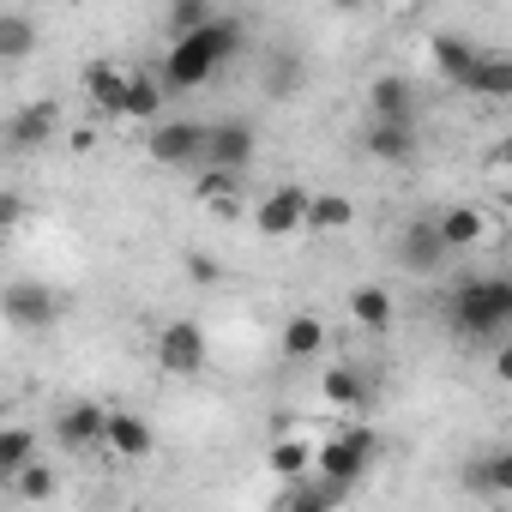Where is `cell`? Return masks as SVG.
Returning a JSON list of instances; mask_svg holds the SVG:
<instances>
[{"instance_id":"6da1fadb","label":"cell","mask_w":512,"mask_h":512,"mask_svg":"<svg viewBox=\"0 0 512 512\" xmlns=\"http://www.w3.org/2000/svg\"><path fill=\"white\" fill-rule=\"evenodd\" d=\"M241 43H247V25H241V19H229V13H211L199 31L169 37V55H163V67H157L163 91H169V97H187V91L211 85V79H217V67H229V61L241 55Z\"/></svg>"},{"instance_id":"7a4b0ae2","label":"cell","mask_w":512,"mask_h":512,"mask_svg":"<svg viewBox=\"0 0 512 512\" xmlns=\"http://www.w3.org/2000/svg\"><path fill=\"white\" fill-rule=\"evenodd\" d=\"M446 326L464 344H500L512 326V284L506 278H464L446 296Z\"/></svg>"},{"instance_id":"3957f363","label":"cell","mask_w":512,"mask_h":512,"mask_svg":"<svg viewBox=\"0 0 512 512\" xmlns=\"http://www.w3.org/2000/svg\"><path fill=\"white\" fill-rule=\"evenodd\" d=\"M380 458V434L374 428H344V434H332V440H320L314 446V476H326V482H338L344 494H356L362 482H368V464Z\"/></svg>"},{"instance_id":"277c9868","label":"cell","mask_w":512,"mask_h":512,"mask_svg":"<svg viewBox=\"0 0 512 512\" xmlns=\"http://www.w3.org/2000/svg\"><path fill=\"white\" fill-rule=\"evenodd\" d=\"M145 157H151L157 169H199V163H205V121H187V115L151 121Z\"/></svg>"},{"instance_id":"5b68a950","label":"cell","mask_w":512,"mask_h":512,"mask_svg":"<svg viewBox=\"0 0 512 512\" xmlns=\"http://www.w3.org/2000/svg\"><path fill=\"white\" fill-rule=\"evenodd\" d=\"M0 320H7L13 332H49V326L61 320V296H55L49 284L19 278V284L0 290Z\"/></svg>"},{"instance_id":"8992f818","label":"cell","mask_w":512,"mask_h":512,"mask_svg":"<svg viewBox=\"0 0 512 512\" xmlns=\"http://www.w3.org/2000/svg\"><path fill=\"white\" fill-rule=\"evenodd\" d=\"M253 151H260V133H253L247 115H223V121H205V163L199 169H247Z\"/></svg>"},{"instance_id":"52a82bcc","label":"cell","mask_w":512,"mask_h":512,"mask_svg":"<svg viewBox=\"0 0 512 512\" xmlns=\"http://www.w3.org/2000/svg\"><path fill=\"white\" fill-rule=\"evenodd\" d=\"M61 133V103L55 97H37V103H19L7 121H0V145H7V151H43L49 139Z\"/></svg>"},{"instance_id":"ba28073f","label":"cell","mask_w":512,"mask_h":512,"mask_svg":"<svg viewBox=\"0 0 512 512\" xmlns=\"http://www.w3.org/2000/svg\"><path fill=\"white\" fill-rule=\"evenodd\" d=\"M157 368L175 374V380L205 374V332H199L193 320H169V326L157 332Z\"/></svg>"},{"instance_id":"9c48e42d","label":"cell","mask_w":512,"mask_h":512,"mask_svg":"<svg viewBox=\"0 0 512 512\" xmlns=\"http://www.w3.org/2000/svg\"><path fill=\"white\" fill-rule=\"evenodd\" d=\"M398 260H404V272H416V278H434V272L452 260V247L440 241V223H434V217H410V223L398 229Z\"/></svg>"},{"instance_id":"30bf717a","label":"cell","mask_w":512,"mask_h":512,"mask_svg":"<svg viewBox=\"0 0 512 512\" xmlns=\"http://www.w3.org/2000/svg\"><path fill=\"white\" fill-rule=\"evenodd\" d=\"M302 211H308V187H272L260 205H253V229L260 235H272V241H290V235H302Z\"/></svg>"},{"instance_id":"8fae6325","label":"cell","mask_w":512,"mask_h":512,"mask_svg":"<svg viewBox=\"0 0 512 512\" xmlns=\"http://www.w3.org/2000/svg\"><path fill=\"white\" fill-rule=\"evenodd\" d=\"M362 151H368L374 163L404 169V163H416L422 133H416V121H368V127H362Z\"/></svg>"},{"instance_id":"7c38bea8","label":"cell","mask_w":512,"mask_h":512,"mask_svg":"<svg viewBox=\"0 0 512 512\" xmlns=\"http://www.w3.org/2000/svg\"><path fill=\"white\" fill-rule=\"evenodd\" d=\"M151 446H157V434H151V422L139 410H109L103 416V452L109 458L139 464V458H151Z\"/></svg>"},{"instance_id":"4fadbf2b","label":"cell","mask_w":512,"mask_h":512,"mask_svg":"<svg viewBox=\"0 0 512 512\" xmlns=\"http://www.w3.org/2000/svg\"><path fill=\"white\" fill-rule=\"evenodd\" d=\"M103 416H109V404L73 398V404L55 416V440H61L67 452H97V446H103Z\"/></svg>"},{"instance_id":"5bb4252c","label":"cell","mask_w":512,"mask_h":512,"mask_svg":"<svg viewBox=\"0 0 512 512\" xmlns=\"http://www.w3.org/2000/svg\"><path fill=\"white\" fill-rule=\"evenodd\" d=\"M416 79L404 73H374L368 79V121H416Z\"/></svg>"},{"instance_id":"9a60e30c","label":"cell","mask_w":512,"mask_h":512,"mask_svg":"<svg viewBox=\"0 0 512 512\" xmlns=\"http://www.w3.org/2000/svg\"><path fill=\"white\" fill-rule=\"evenodd\" d=\"M79 85H85V103H91L103 121H121V103H127V67H121V61H91V67L79 73Z\"/></svg>"},{"instance_id":"2e32d148","label":"cell","mask_w":512,"mask_h":512,"mask_svg":"<svg viewBox=\"0 0 512 512\" xmlns=\"http://www.w3.org/2000/svg\"><path fill=\"white\" fill-rule=\"evenodd\" d=\"M434 223H440V241H446L452 253H470V247H482V241H488V229H494L482 205H446Z\"/></svg>"},{"instance_id":"e0dca14e","label":"cell","mask_w":512,"mask_h":512,"mask_svg":"<svg viewBox=\"0 0 512 512\" xmlns=\"http://www.w3.org/2000/svg\"><path fill=\"white\" fill-rule=\"evenodd\" d=\"M458 91H470V97H482V103H506V97H512V55H476Z\"/></svg>"},{"instance_id":"ac0fdd59","label":"cell","mask_w":512,"mask_h":512,"mask_svg":"<svg viewBox=\"0 0 512 512\" xmlns=\"http://www.w3.org/2000/svg\"><path fill=\"white\" fill-rule=\"evenodd\" d=\"M163 109H169L163 79H157V73H127V103H121V121L151 127V121H163Z\"/></svg>"},{"instance_id":"d6986e66","label":"cell","mask_w":512,"mask_h":512,"mask_svg":"<svg viewBox=\"0 0 512 512\" xmlns=\"http://www.w3.org/2000/svg\"><path fill=\"white\" fill-rule=\"evenodd\" d=\"M278 350H284V362H320V350H326V320H320V314H290L284 332H278Z\"/></svg>"},{"instance_id":"ffe728a7","label":"cell","mask_w":512,"mask_h":512,"mask_svg":"<svg viewBox=\"0 0 512 512\" xmlns=\"http://www.w3.org/2000/svg\"><path fill=\"white\" fill-rule=\"evenodd\" d=\"M350 223H356V199H350V193H308L302 229H314V235H344Z\"/></svg>"},{"instance_id":"44dd1931","label":"cell","mask_w":512,"mask_h":512,"mask_svg":"<svg viewBox=\"0 0 512 512\" xmlns=\"http://www.w3.org/2000/svg\"><path fill=\"white\" fill-rule=\"evenodd\" d=\"M476 55H482V49L464 43V37H452V31H434V37H428V61H434V73H440L446 85H464V73H470Z\"/></svg>"},{"instance_id":"7402d4cb","label":"cell","mask_w":512,"mask_h":512,"mask_svg":"<svg viewBox=\"0 0 512 512\" xmlns=\"http://www.w3.org/2000/svg\"><path fill=\"white\" fill-rule=\"evenodd\" d=\"M368 380L356 374V368H320V404H332V410H368Z\"/></svg>"},{"instance_id":"603a6c76","label":"cell","mask_w":512,"mask_h":512,"mask_svg":"<svg viewBox=\"0 0 512 512\" xmlns=\"http://www.w3.org/2000/svg\"><path fill=\"white\" fill-rule=\"evenodd\" d=\"M37 55V25L31 13H0V67H19Z\"/></svg>"},{"instance_id":"cb8c5ba5","label":"cell","mask_w":512,"mask_h":512,"mask_svg":"<svg viewBox=\"0 0 512 512\" xmlns=\"http://www.w3.org/2000/svg\"><path fill=\"white\" fill-rule=\"evenodd\" d=\"M266 464H272L284 482H296V476L314 470V440H302V434H278V440L266 446Z\"/></svg>"},{"instance_id":"d4e9b609","label":"cell","mask_w":512,"mask_h":512,"mask_svg":"<svg viewBox=\"0 0 512 512\" xmlns=\"http://www.w3.org/2000/svg\"><path fill=\"white\" fill-rule=\"evenodd\" d=\"M199 205H211L223 217H241V175L235 169H205L199 175Z\"/></svg>"},{"instance_id":"484cf974","label":"cell","mask_w":512,"mask_h":512,"mask_svg":"<svg viewBox=\"0 0 512 512\" xmlns=\"http://www.w3.org/2000/svg\"><path fill=\"white\" fill-rule=\"evenodd\" d=\"M350 320L368 326V332H386L398 320V308H392V296L380 284H362V290H350Z\"/></svg>"},{"instance_id":"4316f807","label":"cell","mask_w":512,"mask_h":512,"mask_svg":"<svg viewBox=\"0 0 512 512\" xmlns=\"http://www.w3.org/2000/svg\"><path fill=\"white\" fill-rule=\"evenodd\" d=\"M464 476H470V488H482L488 500H512V452H488V458H476Z\"/></svg>"},{"instance_id":"83f0119b","label":"cell","mask_w":512,"mask_h":512,"mask_svg":"<svg viewBox=\"0 0 512 512\" xmlns=\"http://www.w3.org/2000/svg\"><path fill=\"white\" fill-rule=\"evenodd\" d=\"M25 458H37V428H25V422H7L0 428V482H7Z\"/></svg>"},{"instance_id":"f1b7e54d","label":"cell","mask_w":512,"mask_h":512,"mask_svg":"<svg viewBox=\"0 0 512 512\" xmlns=\"http://www.w3.org/2000/svg\"><path fill=\"white\" fill-rule=\"evenodd\" d=\"M7 488H13L19 500H49V494H55V464H43V458H25V464L7 476Z\"/></svg>"},{"instance_id":"f546056e","label":"cell","mask_w":512,"mask_h":512,"mask_svg":"<svg viewBox=\"0 0 512 512\" xmlns=\"http://www.w3.org/2000/svg\"><path fill=\"white\" fill-rule=\"evenodd\" d=\"M211 13H217L211 0H169V13H163V25H169V37H187V31H199V25H205Z\"/></svg>"},{"instance_id":"4dcf8cb0","label":"cell","mask_w":512,"mask_h":512,"mask_svg":"<svg viewBox=\"0 0 512 512\" xmlns=\"http://www.w3.org/2000/svg\"><path fill=\"white\" fill-rule=\"evenodd\" d=\"M296 91H302V55H284L266 73V97H296Z\"/></svg>"},{"instance_id":"1f68e13d","label":"cell","mask_w":512,"mask_h":512,"mask_svg":"<svg viewBox=\"0 0 512 512\" xmlns=\"http://www.w3.org/2000/svg\"><path fill=\"white\" fill-rule=\"evenodd\" d=\"M19 223H31V199L13 193V187H0V229H19Z\"/></svg>"},{"instance_id":"d6a6232c","label":"cell","mask_w":512,"mask_h":512,"mask_svg":"<svg viewBox=\"0 0 512 512\" xmlns=\"http://www.w3.org/2000/svg\"><path fill=\"white\" fill-rule=\"evenodd\" d=\"M488 181H494V187H506V181H512V175H506V145H494V151H488Z\"/></svg>"},{"instance_id":"836d02e7","label":"cell","mask_w":512,"mask_h":512,"mask_svg":"<svg viewBox=\"0 0 512 512\" xmlns=\"http://www.w3.org/2000/svg\"><path fill=\"white\" fill-rule=\"evenodd\" d=\"M187 266H193V284H217V266L205 260V253H193V260H187Z\"/></svg>"},{"instance_id":"e575fe53","label":"cell","mask_w":512,"mask_h":512,"mask_svg":"<svg viewBox=\"0 0 512 512\" xmlns=\"http://www.w3.org/2000/svg\"><path fill=\"white\" fill-rule=\"evenodd\" d=\"M67 145H73V151H97V127H73Z\"/></svg>"},{"instance_id":"d590c367","label":"cell","mask_w":512,"mask_h":512,"mask_svg":"<svg viewBox=\"0 0 512 512\" xmlns=\"http://www.w3.org/2000/svg\"><path fill=\"white\" fill-rule=\"evenodd\" d=\"M31 7H43V0H31Z\"/></svg>"}]
</instances>
